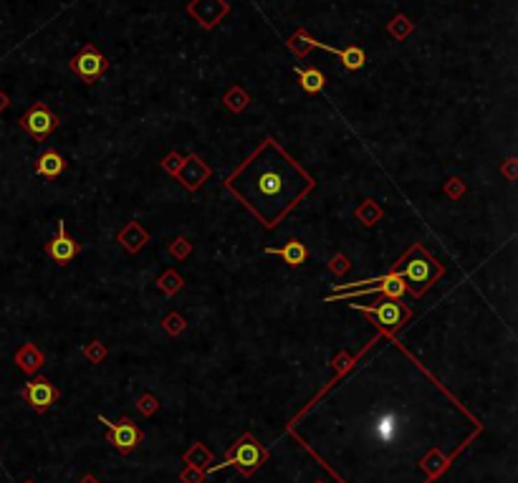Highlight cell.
<instances>
[{"mask_svg":"<svg viewBox=\"0 0 518 483\" xmlns=\"http://www.w3.org/2000/svg\"><path fill=\"white\" fill-rule=\"evenodd\" d=\"M405 20H407V18H402V15H399V18H394L392 26H390V31H392V34L397 36V38H402V36L410 34V26H407Z\"/></svg>","mask_w":518,"mask_h":483,"instance_id":"cell-28","label":"cell"},{"mask_svg":"<svg viewBox=\"0 0 518 483\" xmlns=\"http://www.w3.org/2000/svg\"><path fill=\"white\" fill-rule=\"evenodd\" d=\"M266 253H273V256H281V259L286 261L288 266H301L306 259H309V251H306V245L301 243V240H288L286 245H281V248H266Z\"/></svg>","mask_w":518,"mask_h":483,"instance_id":"cell-13","label":"cell"},{"mask_svg":"<svg viewBox=\"0 0 518 483\" xmlns=\"http://www.w3.org/2000/svg\"><path fill=\"white\" fill-rule=\"evenodd\" d=\"M299 71V79H301V87H304V92L313 94L319 92V89H324V73L319 71V69H296Z\"/></svg>","mask_w":518,"mask_h":483,"instance_id":"cell-17","label":"cell"},{"mask_svg":"<svg viewBox=\"0 0 518 483\" xmlns=\"http://www.w3.org/2000/svg\"><path fill=\"white\" fill-rule=\"evenodd\" d=\"M71 69L79 73V76L87 81V84H94V81L99 79L101 73L107 71V59H104V56H101V53L96 51L91 43H87V46L81 48L79 56L71 61Z\"/></svg>","mask_w":518,"mask_h":483,"instance_id":"cell-7","label":"cell"},{"mask_svg":"<svg viewBox=\"0 0 518 483\" xmlns=\"http://www.w3.org/2000/svg\"><path fill=\"white\" fill-rule=\"evenodd\" d=\"M329 268H332V273H339V276H341V273H346L349 268H352V264H349V259H346V256L336 253V256L332 259V264H329Z\"/></svg>","mask_w":518,"mask_h":483,"instance_id":"cell-26","label":"cell"},{"mask_svg":"<svg viewBox=\"0 0 518 483\" xmlns=\"http://www.w3.org/2000/svg\"><path fill=\"white\" fill-rule=\"evenodd\" d=\"M20 127H23L31 137L46 139L48 134L59 127V120H56V114L48 109V104H36L20 117Z\"/></svg>","mask_w":518,"mask_h":483,"instance_id":"cell-6","label":"cell"},{"mask_svg":"<svg viewBox=\"0 0 518 483\" xmlns=\"http://www.w3.org/2000/svg\"><path fill=\"white\" fill-rule=\"evenodd\" d=\"M99 420L109 428V435H107L109 443L119 450V453H129V450H134L137 445L142 443V438H145L140 428L132 423V417H129V415L121 417L119 423H109L104 415H99Z\"/></svg>","mask_w":518,"mask_h":483,"instance_id":"cell-5","label":"cell"},{"mask_svg":"<svg viewBox=\"0 0 518 483\" xmlns=\"http://www.w3.org/2000/svg\"><path fill=\"white\" fill-rule=\"evenodd\" d=\"M182 162H185V159L179 157L177 152H170V154L165 157V162H162V167H165V170H167L170 175H177V173H179V167H182Z\"/></svg>","mask_w":518,"mask_h":483,"instance_id":"cell-25","label":"cell"},{"mask_svg":"<svg viewBox=\"0 0 518 483\" xmlns=\"http://www.w3.org/2000/svg\"><path fill=\"white\" fill-rule=\"evenodd\" d=\"M210 461H213V453L205 450V445L202 443H195L193 448L185 453V463L193 466V468H198V466H207Z\"/></svg>","mask_w":518,"mask_h":483,"instance_id":"cell-19","label":"cell"},{"mask_svg":"<svg viewBox=\"0 0 518 483\" xmlns=\"http://www.w3.org/2000/svg\"><path fill=\"white\" fill-rule=\"evenodd\" d=\"M147 238H149V236H147V231L142 228L140 223H137V220H129V225H126L124 231L119 233V243H124V248L129 253L140 251L142 245L147 243Z\"/></svg>","mask_w":518,"mask_h":483,"instance_id":"cell-15","label":"cell"},{"mask_svg":"<svg viewBox=\"0 0 518 483\" xmlns=\"http://www.w3.org/2000/svg\"><path fill=\"white\" fill-rule=\"evenodd\" d=\"M316 483H324V481H316Z\"/></svg>","mask_w":518,"mask_h":483,"instance_id":"cell-36","label":"cell"},{"mask_svg":"<svg viewBox=\"0 0 518 483\" xmlns=\"http://www.w3.org/2000/svg\"><path fill=\"white\" fill-rule=\"evenodd\" d=\"M84 354H87L89 362L101 364V362H104V357H107V349H104V345H101V342H89L87 349H84Z\"/></svg>","mask_w":518,"mask_h":483,"instance_id":"cell-22","label":"cell"},{"mask_svg":"<svg viewBox=\"0 0 518 483\" xmlns=\"http://www.w3.org/2000/svg\"><path fill=\"white\" fill-rule=\"evenodd\" d=\"M248 101H251V99H248V94L243 92V89H238V87L230 89V92L225 94V104H228V109H230V112H243V109L248 106Z\"/></svg>","mask_w":518,"mask_h":483,"instance_id":"cell-20","label":"cell"},{"mask_svg":"<svg viewBox=\"0 0 518 483\" xmlns=\"http://www.w3.org/2000/svg\"><path fill=\"white\" fill-rule=\"evenodd\" d=\"M46 253L61 266L68 264V261L79 253V243L66 236V225H64V220H59V233H56V238L46 245Z\"/></svg>","mask_w":518,"mask_h":483,"instance_id":"cell-10","label":"cell"},{"mask_svg":"<svg viewBox=\"0 0 518 483\" xmlns=\"http://www.w3.org/2000/svg\"><path fill=\"white\" fill-rule=\"evenodd\" d=\"M79 483H99V481H96V478H94V476H91V473H87V476L81 478V481H79Z\"/></svg>","mask_w":518,"mask_h":483,"instance_id":"cell-33","label":"cell"},{"mask_svg":"<svg viewBox=\"0 0 518 483\" xmlns=\"http://www.w3.org/2000/svg\"><path fill=\"white\" fill-rule=\"evenodd\" d=\"M64 167H66L64 157H61L56 150H46V152L38 157V162H36V173L43 175V178H48V180H54L64 173Z\"/></svg>","mask_w":518,"mask_h":483,"instance_id":"cell-14","label":"cell"},{"mask_svg":"<svg viewBox=\"0 0 518 483\" xmlns=\"http://www.w3.org/2000/svg\"><path fill=\"white\" fill-rule=\"evenodd\" d=\"M309 46H319V48H324V51H332V53H336V56H341V61H344V66L349 69V71H357V69L364 66V51L357 46L334 48V46H326V43H319V41H313V38H309Z\"/></svg>","mask_w":518,"mask_h":483,"instance_id":"cell-11","label":"cell"},{"mask_svg":"<svg viewBox=\"0 0 518 483\" xmlns=\"http://www.w3.org/2000/svg\"><path fill=\"white\" fill-rule=\"evenodd\" d=\"M379 218H382V208H379L374 200H364V203L357 208V220L359 223H364L367 228H372L374 223H379Z\"/></svg>","mask_w":518,"mask_h":483,"instance_id":"cell-18","label":"cell"},{"mask_svg":"<svg viewBox=\"0 0 518 483\" xmlns=\"http://www.w3.org/2000/svg\"><path fill=\"white\" fill-rule=\"evenodd\" d=\"M513 167H516V159H508V165H505V175L508 178H513Z\"/></svg>","mask_w":518,"mask_h":483,"instance_id":"cell-32","label":"cell"},{"mask_svg":"<svg viewBox=\"0 0 518 483\" xmlns=\"http://www.w3.org/2000/svg\"><path fill=\"white\" fill-rule=\"evenodd\" d=\"M137 408L142 410V415H154V412L160 410V400H157V397H152L149 392H145V395L140 397Z\"/></svg>","mask_w":518,"mask_h":483,"instance_id":"cell-23","label":"cell"},{"mask_svg":"<svg viewBox=\"0 0 518 483\" xmlns=\"http://www.w3.org/2000/svg\"><path fill=\"white\" fill-rule=\"evenodd\" d=\"M165 329L170 331V334H182L185 331V319L179 317V314H170V317L165 319Z\"/></svg>","mask_w":518,"mask_h":483,"instance_id":"cell-24","label":"cell"},{"mask_svg":"<svg viewBox=\"0 0 518 483\" xmlns=\"http://www.w3.org/2000/svg\"><path fill=\"white\" fill-rule=\"evenodd\" d=\"M399 425V420H397V415L394 412H385V415H379V420H377V435H379V440L382 443H390L394 435H397V428Z\"/></svg>","mask_w":518,"mask_h":483,"instance_id":"cell-16","label":"cell"},{"mask_svg":"<svg viewBox=\"0 0 518 483\" xmlns=\"http://www.w3.org/2000/svg\"><path fill=\"white\" fill-rule=\"evenodd\" d=\"M6 106H8V99H6V96H3V94H0V112H3Z\"/></svg>","mask_w":518,"mask_h":483,"instance_id":"cell-34","label":"cell"},{"mask_svg":"<svg viewBox=\"0 0 518 483\" xmlns=\"http://www.w3.org/2000/svg\"><path fill=\"white\" fill-rule=\"evenodd\" d=\"M26 483H34V481H26Z\"/></svg>","mask_w":518,"mask_h":483,"instance_id":"cell-35","label":"cell"},{"mask_svg":"<svg viewBox=\"0 0 518 483\" xmlns=\"http://www.w3.org/2000/svg\"><path fill=\"white\" fill-rule=\"evenodd\" d=\"M43 362H46V359H43V352L36 345H23L15 352V364H18L23 372H28V375H36V372L43 367Z\"/></svg>","mask_w":518,"mask_h":483,"instance_id":"cell-12","label":"cell"},{"mask_svg":"<svg viewBox=\"0 0 518 483\" xmlns=\"http://www.w3.org/2000/svg\"><path fill=\"white\" fill-rule=\"evenodd\" d=\"M175 178H179V182H182L187 190L195 192L207 178H210V167H207L198 154H190V157L182 162V167H179V173L175 175Z\"/></svg>","mask_w":518,"mask_h":483,"instance_id":"cell-9","label":"cell"},{"mask_svg":"<svg viewBox=\"0 0 518 483\" xmlns=\"http://www.w3.org/2000/svg\"><path fill=\"white\" fill-rule=\"evenodd\" d=\"M455 185H458V180H450V185H447V195H450V198H458V195H463V190H465L463 185L460 187H455Z\"/></svg>","mask_w":518,"mask_h":483,"instance_id":"cell-31","label":"cell"},{"mask_svg":"<svg viewBox=\"0 0 518 483\" xmlns=\"http://www.w3.org/2000/svg\"><path fill=\"white\" fill-rule=\"evenodd\" d=\"M266 461H268V450L263 448L251 433H246L238 443L228 450L225 461H223L220 466H215V468L220 470V468H230V466H235L243 476H251V473H256V470L266 463ZM215 468H210V470H215Z\"/></svg>","mask_w":518,"mask_h":483,"instance_id":"cell-3","label":"cell"},{"mask_svg":"<svg viewBox=\"0 0 518 483\" xmlns=\"http://www.w3.org/2000/svg\"><path fill=\"white\" fill-rule=\"evenodd\" d=\"M170 253H172V256H177V259H185L187 253H190V243H187L185 238L172 240V243H170Z\"/></svg>","mask_w":518,"mask_h":483,"instance_id":"cell-27","label":"cell"},{"mask_svg":"<svg viewBox=\"0 0 518 483\" xmlns=\"http://www.w3.org/2000/svg\"><path fill=\"white\" fill-rule=\"evenodd\" d=\"M390 271H397L399 276L405 278L407 291L415 298H420V296H425V291L438 281V278H443L445 266L440 264L432 253H427L420 243H415Z\"/></svg>","mask_w":518,"mask_h":483,"instance_id":"cell-2","label":"cell"},{"mask_svg":"<svg viewBox=\"0 0 518 483\" xmlns=\"http://www.w3.org/2000/svg\"><path fill=\"white\" fill-rule=\"evenodd\" d=\"M354 309L364 311L372 317V324L377 329H385V331H394L399 326H405L410 322L412 311L407 309L405 304H399V298H385L382 304H374V306H362V304H352Z\"/></svg>","mask_w":518,"mask_h":483,"instance_id":"cell-4","label":"cell"},{"mask_svg":"<svg viewBox=\"0 0 518 483\" xmlns=\"http://www.w3.org/2000/svg\"><path fill=\"white\" fill-rule=\"evenodd\" d=\"M157 286H160L162 291L170 296V294H175V291H179V289H182V278H179L175 271H165V276L157 281Z\"/></svg>","mask_w":518,"mask_h":483,"instance_id":"cell-21","label":"cell"},{"mask_svg":"<svg viewBox=\"0 0 518 483\" xmlns=\"http://www.w3.org/2000/svg\"><path fill=\"white\" fill-rule=\"evenodd\" d=\"M225 185L266 228H276L313 190V180L281 150L279 142L266 139L225 180Z\"/></svg>","mask_w":518,"mask_h":483,"instance_id":"cell-1","label":"cell"},{"mask_svg":"<svg viewBox=\"0 0 518 483\" xmlns=\"http://www.w3.org/2000/svg\"><path fill=\"white\" fill-rule=\"evenodd\" d=\"M352 362H354V357H349V354H341V357L334 359V367H336V372H339V375H344V372L352 367Z\"/></svg>","mask_w":518,"mask_h":483,"instance_id":"cell-30","label":"cell"},{"mask_svg":"<svg viewBox=\"0 0 518 483\" xmlns=\"http://www.w3.org/2000/svg\"><path fill=\"white\" fill-rule=\"evenodd\" d=\"M179 478H182L185 483H202V481H205V476H202L198 468H193V466H190V468H187Z\"/></svg>","mask_w":518,"mask_h":483,"instance_id":"cell-29","label":"cell"},{"mask_svg":"<svg viewBox=\"0 0 518 483\" xmlns=\"http://www.w3.org/2000/svg\"><path fill=\"white\" fill-rule=\"evenodd\" d=\"M23 397L36 412H46L59 400V390L46 377H36L23 387Z\"/></svg>","mask_w":518,"mask_h":483,"instance_id":"cell-8","label":"cell"}]
</instances>
